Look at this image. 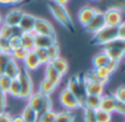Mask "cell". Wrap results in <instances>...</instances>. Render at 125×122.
Masks as SVG:
<instances>
[{"mask_svg":"<svg viewBox=\"0 0 125 122\" xmlns=\"http://www.w3.org/2000/svg\"><path fill=\"white\" fill-rule=\"evenodd\" d=\"M47 6L51 14L53 15V18L61 24L62 28H65L69 32H75L76 29L75 25H73V18H71L69 11L67 10L66 6H61V4L54 3L52 1L48 2Z\"/></svg>","mask_w":125,"mask_h":122,"instance_id":"1","label":"cell"},{"mask_svg":"<svg viewBox=\"0 0 125 122\" xmlns=\"http://www.w3.org/2000/svg\"><path fill=\"white\" fill-rule=\"evenodd\" d=\"M84 85H86V77L83 75H75L71 76L67 81V85L65 88L69 90L81 105V108H83V102L86 99V89H84Z\"/></svg>","mask_w":125,"mask_h":122,"instance_id":"2","label":"cell"},{"mask_svg":"<svg viewBox=\"0 0 125 122\" xmlns=\"http://www.w3.org/2000/svg\"><path fill=\"white\" fill-rule=\"evenodd\" d=\"M119 34H117V26H109L105 25L104 28H102L100 31H98L97 33L92 35L91 39V43H93L94 45H100L104 46L105 44H108L109 42L113 41V40L117 39Z\"/></svg>","mask_w":125,"mask_h":122,"instance_id":"3","label":"cell"},{"mask_svg":"<svg viewBox=\"0 0 125 122\" xmlns=\"http://www.w3.org/2000/svg\"><path fill=\"white\" fill-rule=\"evenodd\" d=\"M18 80L21 86V94H20V99L22 100H28L30 96L34 92V83L31 77L30 72L24 69L23 67L20 68V73L18 75Z\"/></svg>","mask_w":125,"mask_h":122,"instance_id":"4","label":"cell"},{"mask_svg":"<svg viewBox=\"0 0 125 122\" xmlns=\"http://www.w3.org/2000/svg\"><path fill=\"white\" fill-rule=\"evenodd\" d=\"M104 21L109 26H119L124 22L123 9L119 7H111L103 12Z\"/></svg>","mask_w":125,"mask_h":122,"instance_id":"5","label":"cell"},{"mask_svg":"<svg viewBox=\"0 0 125 122\" xmlns=\"http://www.w3.org/2000/svg\"><path fill=\"white\" fill-rule=\"evenodd\" d=\"M59 103L65 110H68V111H73L81 108V105L78 101V99L67 88H64L59 94Z\"/></svg>","mask_w":125,"mask_h":122,"instance_id":"6","label":"cell"},{"mask_svg":"<svg viewBox=\"0 0 125 122\" xmlns=\"http://www.w3.org/2000/svg\"><path fill=\"white\" fill-rule=\"evenodd\" d=\"M33 33H34V34L56 37V31H55L54 25H53L47 19L40 18V17L36 18V20H35V25H34Z\"/></svg>","mask_w":125,"mask_h":122,"instance_id":"7","label":"cell"},{"mask_svg":"<svg viewBox=\"0 0 125 122\" xmlns=\"http://www.w3.org/2000/svg\"><path fill=\"white\" fill-rule=\"evenodd\" d=\"M106 24H105V21H104V15H103V12L100 10H98V12L95 13V15L90 20L88 24L83 26L84 31L88 32L89 34H94L97 33L98 31H100L102 28H104Z\"/></svg>","mask_w":125,"mask_h":122,"instance_id":"8","label":"cell"},{"mask_svg":"<svg viewBox=\"0 0 125 122\" xmlns=\"http://www.w3.org/2000/svg\"><path fill=\"white\" fill-rule=\"evenodd\" d=\"M24 14V11L21 9H11L10 11L7 12L6 15H3V24L9 26H18L21 21L22 17Z\"/></svg>","mask_w":125,"mask_h":122,"instance_id":"9","label":"cell"},{"mask_svg":"<svg viewBox=\"0 0 125 122\" xmlns=\"http://www.w3.org/2000/svg\"><path fill=\"white\" fill-rule=\"evenodd\" d=\"M98 12V9L91 6H84L78 11V21L82 26H84L86 24H88L90 22V20L95 15V13Z\"/></svg>","mask_w":125,"mask_h":122,"instance_id":"10","label":"cell"},{"mask_svg":"<svg viewBox=\"0 0 125 122\" xmlns=\"http://www.w3.org/2000/svg\"><path fill=\"white\" fill-rule=\"evenodd\" d=\"M23 63V68L26 69L28 72H34V70L39 69L41 67V62L39 61L36 54H35L34 50L33 51H29L26 57L24 58V61L22 62Z\"/></svg>","mask_w":125,"mask_h":122,"instance_id":"11","label":"cell"},{"mask_svg":"<svg viewBox=\"0 0 125 122\" xmlns=\"http://www.w3.org/2000/svg\"><path fill=\"white\" fill-rule=\"evenodd\" d=\"M37 17L31 14V13H26L24 12L23 17H22L21 21L19 23V28L22 32H33L34 30V25H35V20Z\"/></svg>","mask_w":125,"mask_h":122,"instance_id":"12","label":"cell"},{"mask_svg":"<svg viewBox=\"0 0 125 122\" xmlns=\"http://www.w3.org/2000/svg\"><path fill=\"white\" fill-rule=\"evenodd\" d=\"M87 95H92V96H103L105 92V85L100 83H93V81H87L84 85Z\"/></svg>","mask_w":125,"mask_h":122,"instance_id":"13","label":"cell"},{"mask_svg":"<svg viewBox=\"0 0 125 122\" xmlns=\"http://www.w3.org/2000/svg\"><path fill=\"white\" fill-rule=\"evenodd\" d=\"M117 101L114 99V97L112 95L104 94L103 96H101V102H100V108L99 109L104 110L106 112L113 113L115 110V106H116Z\"/></svg>","mask_w":125,"mask_h":122,"instance_id":"14","label":"cell"},{"mask_svg":"<svg viewBox=\"0 0 125 122\" xmlns=\"http://www.w3.org/2000/svg\"><path fill=\"white\" fill-rule=\"evenodd\" d=\"M44 75H45L46 79H48V80L52 81L53 84H55L57 87L61 85V83L62 80V76L57 72L56 69H55L54 67H53L51 63L47 64V65H45V72H44Z\"/></svg>","mask_w":125,"mask_h":122,"instance_id":"15","label":"cell"},{"mask_svg":"<svg viewBox=\"0 0 125 122\" xmlns=\"http://www.w3.org/2000/svg\"><path fill=\"white\" fill-rule=\"evenodd\" d=\"M53 44H57V39L52 36H46V35H40L35 34L34 37V45L35 47L39 48H47Z\"/></svg>","mask_w":125,"mask_h":122,"instance_id":"16","label":"cell"},{"mask_svg":"<svg viewBox=\"0 0 125 122\" xmlns=\"http://www.w3.org/2000/svg\"><path fill=\"white\" fill-rule=\"evenodd\" d=\"M43 99H44V95H42L40 91H34L26 101H28L29 107L34 109L39 113L42 108V105H43Z\"/></svg>","mask_w":125,"mask_h":122,"instance_id":"17","label":"cell"},{"mask_svg":"<svg viewBox=\"0 0 125 122\" xmlns=\"http://www.w3.org/2000/svg\"><path fill=\"white\" fill-rule=\"evenodd\" d=\"M22 31L20 30L19 26H9L6 24H2L0 26V37H3V39L9 40L11 36L13 35H18V36H21Z\"/></svg>","mask_w":125,"mask_h":122,"instance_id":"18","label":"cell"},{"mask_svg":"<svg viewBox=\"0 0 125 122\" xmlns=\"http://www.w3.org/2000/svg\"><path fill=\"white\" fill-rule=\"evenodd\" d=\"M20 68L21 67L19 66V63H18L17 61H14L13 58H11L10 61H9V63L7 64L3 74L6 75V76H8L9 78L14 79V78H17L18 75H19Z\"/></svg>","mask_w":125,"mask_h":122,"instance_id":"19","label":"cell"},{"mask_svg":"<svg viewBox=\"0 0 125 122\" xmlns=\"http://www.w3.org/2000/svg\"><path fill=\"white\" fill-rule=\"evenodd\" d=\"M51 64H52L53 67H54L62 77H64L65 75H67V73H68V70H69V64L65 58L59 56L58 58L51 62Z\"/></svg>","mask_w":125,"mask_h":122,"instance_id":"20","label":"cell"},{"mask_svg":"<svg viewBox=\"0 0 125 122\" xmlns=\"http://www.w3.org/2000/svg\"><path fill=\"white\" fill-rule=\"evenodd\" d=\"M34 37L35 34L33 32H23L21 34V43L22 47L26 51H33L35 47L34 45Z\"/></svg>","mask_w":125,"mask_h":122,"instance_id":"21","label":"cell"},{"mask_svg":"<svg viewBox=\"0 0 125 122\" xmlns=\"http://www.w3.org/2000/svg\"><path fill=\"white\" fill-rule=\"evenodd\" d=\"M56 89H57V86L55 85V84H53L52 81H50L48 79L44 78L43 80L41 81V84H40L39 91L41 92L42 95H44V96H52Z\"/></svg>","mask_w":125,"mask_h":122,"instance_id":"22","label":"cell"},{"mask_svg":"<svg viewBox=\"0 0 125 122\" xmlns=\"http://www.w3.org/2000/svg\"><path fill=\"white\" fill-rule=\"evenodd\" d=\"M21 117L24 122H37L39 113H37V111H35L34 109H32L31 107H29V106L26 105L25 107H24V109L22 110Z\"/></svg>","mask_w":125,"mask_h":122,"instance_id":"23","label":"cell"},{"mask_svg":"<svg viewBox=\"0 0 125 122\" xmlns=\"http://www.w3.org/2000/svg\"><path fill=\"white\" fill-rule=\"evenodd\" d=\"M110 62V58L108 57V55L101 51L98 54H95L92 58V65L93 68H98V67H102V66H106Z\"/></svg>","mask_w":125,"mask_h":122,"instance_id":"24","label":"cell"},{"mask_svg":"<svg viewBox=\"0 0 125 122\" xmlns=\"http://www.w3.org/2000/svg\"><path fill=\"white\" fill-rule=\"evenodd\" d=\"M100 102H101V97L87 95L83 102V107L92 109V110H98L100 108Z\"/></svg>","mask_w":125,"mask_h":122,"instance_id":"25","label":"cell"},{"mask_svg":"<svg viewBox=\"0 0 125 122\" xmlns=\"http://www.w3.org/2000/svg\"><path fill=\"white\" fill-rule=\"evenodd\" d=\"M104 53L108 55L110 59H114V61L121 62L124 58L125 51L124 50H119V48H102Z\"/></svg>","mask_w":125,"mask_h":122,"instance_id":"26","label":"cell"},{"mask_svg":"<svg viewBox=\"0 0 125 122\" xmlns=\"http://www.w3.org/2000/svg\"><path fill=\"white\" fill-rule=\"evenodd\" d=\"M75 114L73 111H68V110H62V111L56 112V119L55 122H75Z\"/></svg>","mask_w":125,"mask_h":122,"instance_id":"27","label":"cell"},{"mask_svg":"<svg viewBox=\"0 0 125 122\" xmlns=\"http://www.w3.org/2000/svg\"><path fill=\"white\" fill-rule=\"evenodd\" d=\"M20 94H21V86H20L18 78H14L11 80L10 87H9L7 95L13 97V98H20Z\"/></svg>","mask_w":125,"mask_h":122,"instance_id":"28","label":"cell"},{"mask_svg":"<svg viewBox=\"0 0 125 122\" xmlns=\"http://www.w3.org/2000/svg\"><path fill=\"white\" fill-rule=\"evenodd\" d=\"M94 69H95V72H97V74L99 75L100 78H101L105 84H108L109 80H110V78H111V76H112V74H113V73L108 68V66H102V67H98V68H94Z\"/></svg>","mask_w":125,"mask_h":122,"instance_id":"29","label":"cell"},{"mask_svg":"<svg viewBox=\"0 0 125 122\" xmlns=\"http://www.w3.org/2000/svg\"><path fill=\"white\" fill-rule=\"evenodd\" d=\"M34 52L35 54H36L37 58H39V61L41 62V65H47V64H50V58H48V54H47V50L46 48H34Z\"/></svg>","mask_w":125,"mask_h":122,"instance_id":"30","label":"cell"},{"mask_svg":"<svg viewBox=\"0 0 125 122\" xmlns=\"http://www.w3.org/2000/svg\"><path fill=\"white\" fill-rule=\"evenodd\" d=\"M28 53H29V51H26L25 48L20 47V48H17V50H14V51L11 52V57H12L14 61H17L18 63H19V62H23L24 61V58L26 57Z\"/></svg>","mask_w":125,"mask_h":122,"instance_id":"31","label":"cell"},{"mask_svg":"<svg viewBox=\"0 0 125 122\" xmlns=\"http://www.w3.org/2000/svg\"><path fill=\"white\" fill-rule=\"evenodd\" d=\"M46 50H47L50 62H53L54 59L58 58V57L61 56V48H59L58 44H53V45H51L50 47H47Z\"/></svg>","mask_w":125,"mask_h":122,"instance_id":"32","label":"cell"},{"mask_svg":"<svg viewBox=\"0 0 125 122\" xmlns=\"http://www.w3.org/2000/svg\"><path fill=\"white\" fill-rule=\"evenodd\" d=\"M95 118H97V122H111L112 121V113L98 109L95 110Z\"/></svg>","mask_w":125,"mask_h":122,"instance_id":"33","label":"cell"},{"mask_svg":"<svg viewBox=\"0 0 125 122\" xmlns=\"http://www.w3.org/2000/svg\"><path fill=\"white\" fill-rule=\"evenodd\" d=\"M102 48H119V50L125 51V40L117 37V39L109 42V43L105 44L104 46H102Z\"/></svg>","mask_w":125,"mask_h":122,"instance_id":"34","label":"cell"},{"mask_svg":"<svg viewBox=\"0 0 125 122\" xmlns=\"http://www.w3.org/2000/svg\"><path fill=\"white\" fill-rule=\"evenodd\" d=\"M55 119H56V111L50 110L42 114H39L37 122H55Z\"/></svg>","mask_w":125,"mask_h":122,"instance_id":"35","label":"cell"},{"mask_svg":"<svg viewBox=\"0 0 125 122\" xmlns=\"http://www.w3.org/2000/svg\"><path fill=\"white\" fill-rule=\"evenodd\" d=\"M11 58V53H0V75L4 73L7 64Z\"/></svg>","mask_w":125,"mask_h":122,"instance_id":"36","label":"cell"},{"mask_svg":"<svg viewBox=\"0 0 125 122\" xmlns=\"http://www.w3.org/2000/svg\"><path fill=\"white\" fill-rule=\"evenodd\" d=\"M83 109V121L84 122H97L95 118V110L89 109V108H82Z\"/></svg>","mask_w":125,"mask_h":122,"instance_id":"37","label":"cell"},{"mask_svg":"<svg viewBox=\"0 0 125 122\" xmlns=\"http://www.w3.org/2000/svg\"><path fill=\"white\" fill-rule=\"evenodd\" d=\"M50 110H53V101L51 96H44L43 99V105H42V108L40 110L39 114H42L46 111H50Z\"/></svg>","mask_w":125,"mask_h":122,"instance_id":"38","label":"cell"},{"mask_svg":"<svg viewBox=\"0 0 125 122\" xmlns=\"http://www.w3.org/2000/svg\"><path fill=\"white\" fill-rule=\"evenodd\" d=\"M114 97V99L117 102H123L125 103V87L124 86H120L115 89V91L112 95Z\"/></svg>","mask_w":125,"mask_h":122,"instance_id":"39","label":"cell"},{"mask_svg":"<svg viewBox=\"0 0 125 122\" xmlns=\"http://www.w3.org/2000/svg\"><path fill=\"white\" fill-rule=\"evenodd\" d=\"M9 46H10L11 52L17 48L22 47V43H21V36H18V35H13L9 39Z\"/></svg>","mask_w":125,"mask_h":122,"instance_id":"40","label":"cell"},{"mask_svg":"<svg viewBox=\"0 0 125 122\" xmlns=\"http://www.w3.org/2000/svg\"><path fill=\"white\" fill-rule=\"evenodd\" d=\"M11 80H12V79L9 78V77L6 76L4 74L0 75V89H1L2 91H4L6 94L8 92V89H9V87H10Z\"/></svg>","mask_w":125,"mask_h":122,"instance_id":"41","label":"cell"},{"mask_svg":"<svg viewBox=\"0 0 125 122\" xmlns=\"http://www.w3.org/2000/svg\"><path fill=\"white\" fill-rule=\"evenodd\" d=\"M0 52L1 53H11L10 46H9V40L0 37Z\"/></svg>","mask_w":125,"mask_h":122,"instance_id":"42","label":"cell"},{"mask_svg":"<svg viewBox=\"0 0 125 122\" xmlns=\"http://www.w3.org/2000/svg\"><path fill=\"white\" fill-rule=\"evenodd\" d=\"M7 97L8 95L0 89V112L4 111L7 108Z\"/></svg>","mask_w":125,"mask_h":122,"instance_id":"43","label":"cell"},{"mask_svg":"<svg viewBox=\"0 0 125 122\" xmlns=\"http://www.w3.org/2000/svg\"><path fill=\"white\" fill-rule=\"evenodd\" d=\"M120 63H121V62L114 61V59H110V62H109V64H108L106 66H108V68L111 70V72L114 73V72H116V69L119 68Z\"/></svg>","mask_w":125,"mask_h":122,"instance_id":"44","label":"cell"},{"mask_svg":"<svg viewBox=\"0 0 125 122\" xmlns=\"http://www.w3.org/2000/svg\"><path fill=\"white\" fill-rule=\"evenodd\" d=\"M11 114L9 112H7L6 110L4 111L0 112V122H11Z\"/></svg>","mask_w":125,"mask_h":122,"instance_id":"45","label":"cell"},{"mask_svg":"<svg viewBox=\"0 0 125 122\" xmlns=\"http://www.w3.org/2000/svg\"><path fill=\"white\" fill-rule=\"evenodd\" d=\"M114 112H116V113H119V114H122V116L125 114V103H123V102H116Z\"/></svg>","mask_w":125,"mask_h":122,"instance_id":"46","label":"cell"},{"mask_svg":"<svg viewBox=\"0 0 125 122\" xmlns=\"http://www.w3.org/2000/svg\"><path fill=\"white\" fill-rule=\"evenodd\" d=\"M117 34H119V39L125 40V23L124 22L117 26Z\"/></svg>","mask_w":125,"mask_h":122,"instance_id":"47","label":"cell"},{"mask_svg":"<svg viewBox=\"0 0 125 122\" xmlns=\"http://www.w3.org/2000/svg\"><path fill=\"white\" fill-rule=\"evenodd\" d=\"M11 122H24L22 119L21 114H17V116H12L11 117Z\"/></svg>","mask_w":125,"mask_h":122,"instance_id":"48","label":"cell"},{"mask_svg":"<svg viewBox=\"0 0 125 122\" xmlns=\"http://www.w3.org/2000/svg\"><path fill=\"white\" fill-rule=\"evenodd\" d=\"M52 2H54V3H57V4H61V6H66L67 3H68L70 0H51Z\"/></svg>","mask_w":125,"mask_h":122,"instance_id":"49","label":"cell"},{"mask_svg":"<svg viewBox=\"0 0 125 122\" xmlns=\"http://www.w3.org/2000/svg\"><path fill=\"white\" fill-rule=\"evenodd\" d=\"M0 4L1 6H10L11 0H0Z\"/></svg>","mask_w":125,"mask_h":122,"instance_id":"50","label":"cell"},{"mask_svg":"<svg viewBox=\"0 0 125 122\" xmlns=\"http://www.w3.org/2000/svg\"><path fill=\"white\" fill-rule=\"evenodd\" d=\"M23 0H11V4H18V3H21Z\"/></svg>","mask_w":125,"mask_h":122,"instance_id":"51","label":"cell"},{"mask_svg":"<svg viewBox=\"0 0 125 122\" xmlns=\"http://www.w3.org/2000/svg\"><path fill=\"white\" fill-rule=\"evenodd\" d=\"M2 24H3V15L0 13V26H1Z\"/></svg>","mask_w":125,"mask_h":122,"instance_id":"52","label":"cell"},{"mask_svg":"<svg viewBox=\"0 0 125 122\" xmlns=\"http://www.w3.org/2000/svg\"><path fill=\"white\" fill-rule=\"evenodd\" d=\"M91 1H99V0H91Z\"/></svg>","mask_w":125,"mask_h":122,"instance_id":"53","label":"cell"},{"mask_svg":"<svg viewBox=\"0 0 125 122\" xmlns=\"http://www.w3.org/2000/svg\"><path fill=\"white\" fill-rule=\"evenodd\" d=\"M0 53H1V52H0Z\"/></svg>","mask_w":125,"mask_h":122,"instance_id":"54","label":"cell"}]
</instances>
